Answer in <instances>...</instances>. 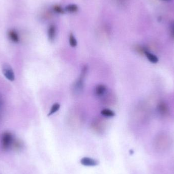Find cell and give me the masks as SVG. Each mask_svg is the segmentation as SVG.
I'll return each instance as SVG.
<instances>
[{"mask_svg":"<svg viewBox=\"0 0 174 174\" xmlns=\"http://www.w3.org/2000/svg\"><path fill=\"white\" fill-rule=\"evenodd\" d=\"M2 72L8 80H10L11 82L14 81L15 80V75L13 70L10 65L8 64L3 65Z\"/></svg>","mask_w":174,"mask_h":174,"instance_id":"obj_2","label":"cell"},{"mask_svg":"<svg viewBox=\"0 0 174 174\" xmlns=\"http://www.w3.org/2000/svg\"><path fill=\"white\" fill-rule=\"evenodd\" d=\"M101 115L106 117H113L115 116L114 111L110 109H103L101 111Z\"/></svg>","mask_w":174,"mask_h":174,"instance_id":"obj_9","label":"cell"},{"mask_svg":"<svg viewBox=\"0 0 174 174\" xmlns=\"http://www.w3.org/2000/svg\"><path fill=\"white\" fill-rule=\"evenodd\" d=\"M106 87L105 86L100 84L97 86L95 88L94 92L96 96H100L105 94L106 91Z\"/></svg>","mask_w":174,"mask_h":174,"instance_id":"obj_6","label":"cell"},{"mask_svg":"<svg viewBox=\"0 0 174 174\" xmlns=\"http://www.w3.org/2000/svg\"><path fill=\"white\" fill-rule=\"evenodd\" d=\"M8 37L10 40L14 43H18L19 41V35L15 30H9L8 33Z\"/></svg>","mask_w":174,"mask_h":174,"instance_id":"obj_5","label":"cell"},{"mask_svg":"<svg viewBox=\"0 0 174 174\" xmlns=\"http://www.w3.org/2000/svg\"><path fill=\"white\" fill-rule=\"evenodd\" d=\"M162 1H171L172 0H162Z\"/></svg>","mask_w":174,"mask_h":174,"instance_id":"obj_15","label":"cell"},{"mask_svg":"<svg viewBox=\"0 0 174 174\" xmlns=\"http://www.w3.org/2000/svg\"><path fill=\"white\" fill-rule=\"evenodd\" d=\"M53 9H54V10L58 13H60V14L64 13V9L60 5H57L54 6L53 7Z\"/></svg>","mask_w":174,"mask_h":174,"instance_id":"obj_13","label":"cell"},{"mask_svg":"<svg viewBox=\"0 0 174 174\" xmlns=\"http://www.w3.org/2000/svg\"><path fill=\"white\" fill-rule=\"evenodd\" d=\"M158 109H159V112L162 115H167L169 113V109L167 105L165 103L163 102L159 104Z\"/></svg>","mask_w":174,"mask_h":174,"instance_id":"obj_7","label":"cell"},{"mask_svg":"<svg viewBox=\"0 0 174 174\" xmlns=\"http://www.w3.org/2000/svg\"><path fill=\"white\" fill-rule=\"evenodd\" d=\"M171 34L172 36L174 38V22L171 26Z\"/></svg>","mask_w":174,"mask_h":174,"instance_id":"obj_14","label":"cell"},{"mask_svg":"<svg viewBox=\"0 0 174 174\" xmlns=\"http://www.w3.org/2000/svg\"><path fill=\"white\" fill-rule=\"evenodd\" d=\"M56 28L54 24H51L48 29V37L51 42H53L56 38Z\"/></svg>","mask_w":174,"mask_h":174,"instance_id":"obj_4","label":"cell"},{"mask_svg":"<svg viewBox=\"0 0 174 174\" xmlns=\"http://www.w3.org/2000/svg\"><path fill=\"white\" fill-rule=\"evenodd\" d=\"M60 108V105L59 103H56L54 104L52 107L50 111L49 112L48 116H49L52 115L53 114L55 113L58 110H59Z\"/></svg>","mask_w":174,"mask_h":174,"instance_id":"obj_11","label":"cell"},{"mask_svg":"<svg viewBox=\"0 0 174 174\" xmlns=\"http://www.w3.org/2000/svg\"><path fill=\"white\" fill-rule=\"evenodd\" d=\"M69 44L70 46L72 47H74L77 46V39L75 38L74 36L73 35L72 33H70L69 36Z\"/></svg>","mask_w":174,"mask_h":174,"instance_id":"obj_12","label":"cell"},{"mask_svg":"<svg viewBox=\"0 0 174 174\" xmlns=\"http://www.w3.org/2000/svg\"><path fill=\"white\" fill-rule=\"evenodd\" d=\"M80 162L83 165L89 166V167L95 166L98 164V162L96 160L91 158H88V157L83 158L80 160Z\"/></svg>","mask_w":174,"mask_h":174,"instance_id":"obj_3","label":"cell"},{"mask_svg":"<svg viewBox=\"0 0 174 174\" xmlns=\"http://www.w3.org/2000/svg\"><path fill=\"white\" fill-rule=\"evenodd\" d=\"M144 54L148 58L149 61L152 63H156L158 62V61H159L158 58L156 56H155L154 55L152 54L151 52H149L147 50L145 52Z\"/></svg>","mask_w":174,"mask_h":174,"instance_id":"obj_8","label":"cell"},{"mask_svg":"<svg viewBox=\"0 0 174 174\" xmlns=\"http://www.w3.org/2000/svg\"><path fill=\"white\" fill-rule=\"evenodd\" d=\"M65 10L67 12H70V13H74L78 10V7L75 4H70L65 7Z\"/></svg>","mask_w":174,"mask_h":174,"instance_id":"obj_10","label":"cell"},{"mask_svg":"<svg viewBox=\"0 0 174 174\" xmlns=\"http://www.w3.org/2000/svg\"><path fill=\"white\" fill-rule=\"evenodd\" d=\"M13 141V138L11 133L9 132L3 133L1 137V144L3 150H8L12 145Z\"/></svg>","mask_w":174,"mask_h":174,"instance_id":"obj_1","label":"cell"}]
</instances>
